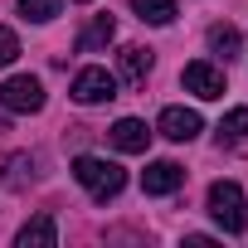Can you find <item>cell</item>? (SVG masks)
Masks as SVG:
<instances>
[{
  "label": "cell",
  "instance_id": "cell-1",
  "mask_svg": "<svg viewBox=\"0 0 248 248\" xmlns=\"http://www.w3.org/2000/svg\"><path fill=\"white\" fill-rule=\"evenodd\" d=\"M73 180L93 195V200H117L122 185H127V170L117 161H102V156H78L73 161Z\"/></svg>",
  "mask_w": 248,
  "mask_h": 248
},
{
  "label": "cell",
  "instance_id": "cell-2",
  "mask_svg": "<svg viewBox=\"0 0 248 248\" xmlns=\"http://www.w3.org/2000/svg\"><path fill=\"white\" fill-rule=\"evenodd\" d=\"M209 214L224 233H243L248 229V214H243V190L233 180H214L209 185Z\"/></svg>",
  "mask_w": 248,
  "mask_h": 248
},
{
  "label": "cell",
  "instance_id": "cell-3",
  "mask_svg": "<svg viewBox=\"0 0 248 248\" xmlns=\"http://www.w3.org/2000/svg\"><path fill=\"white\" fill-rule=\"evenodd\" d=\"M0 107L5 112H39L44 107V83L30 78V73H15L0 83Z\"/></svg>",
  "mask_w": 248,
  "mask_h": 248
},
{
  "label": "cell",
  "instance_id": "cell-4",
  "mask_svg": "<svg viewBox=\"0 0 248 248\" xmlns=\"http://www.w3.org/2000/svg\"><path fill=\"white\" fill-rule=\"evenodd\" d=\"M73 102H83V107H93V102H112L117 97V78L107 73V68H83L78 78H73Z\"/></svg>",
  "mask_w": 248,
  "mask_h": 248
},
{
  "label": "cell",
  "instance_id": "cell-5",
  "mask_svg": "<svg viewBox=\"0 0 248 248\" xmlns=\"http://www.w3.org/2000/svg\"><path fill=\"white\" fill-rule=\"evenodd\" d=\"M185 88L195 93V97H204V102H214V97H224V68H214V63H204V59H195V63H185Z\"/></svg>",
  "mask_w": 248,
  "mask_h": 248
},
{
  "label": "cell",
  "instance_id": "cell-6",
  "mask_svg": "<svg viewBox=\"0 0 248 248\" xmlns=\"http://www.w3.org/2000/svg\"><path fill=\"white\" fill-rule=\"evenodd\" d=\"M180 185H185V166H175V161H151L141 170V190L146 195H175Z\"/></svg>",
  "mask_w": 248,
  "mask_h": 248
},
{
  "label": "cell",
  "instance_id": "cell-7",
  "mask_svg": "<svg viewBox=\"0 0 248 248\" xmlns=\"http://www.w3.org/2000/svg\"><path fill=\"white\" fill-rule=\"evenodd\" d=\"M107 141H112L117 151H127V156H141V151L151 146V132H146V122H137V117H122V122H112Z\"/></svg>",
  "mask_w": 248,
  "mask_h": 248
},
{
  "label": "cell",
  "instance_id": "cell-8",
  "mask_svg": "<svg viewBox=\"0 0 248 248\" xmlns=\"http://www.w3.org/2000/svg\"><path fill=\"white\" fill-rule=\"evenodd\" d=\"M156 127H161V137H170V141H195V137H200V112H190V107H166Z\"/></svg>",
  "mask_w": 248,
  "mask_h": 248
},
{
  "label": "cell",
  "instance_id": "cell-9",
  "mask_svg": "<svg viewBox=\"0 0 248 248\" xmlns=\"http://www.w3.org/2000/svg\"><path fill=\"white\" fill-rule=\"evenodd\" d=\"M30 180H34V156H30V151L0 161V185H5V190H25Z\"/></svg>",
  "mask_w": 248,
  "mask_h": 248
},
{
  "label": "cell",
  "instance_id": "cell-10",
  "mask_svg": "<svg viewBox=\"0 0 248 248\" xmlns=\"http://www.w3.org/2000/svg\"><path fill=\"white\" fill-rule=\"evenodd\" d=\"M117 68H122V78H127V83H146V73H151V49L127 44V49L117 54Z\"/></svg>",
  "mask_w": 248,
  "mask_h": 248
},
{
  "label": "cell",
  "instance_id": "cell-11",
  "mask_svg": "<svg viewBox=\"0 0 248 248\" xmlns=\"http://www.w3.org/2000/svg\"><path fill=\"white\" fill-rule=\"evenodd\" d=\"M59 243V229H54V214H39L20 229V248H54Z\"/></svg>",
  "mask_w": 248,
  "mask_h": 248
},
{
  "label": "cell",
  "instance_id": "cell-12",
  "mask_svg": "<svg viewBox=\"0 0 248 248\" xmlns=\"http://www.w3.org/2000/svg\"><path fill=\"white\" fill-rule=\"evenodd\" d=\"M112 34H117L112 15H97V20H93V25H88V30L78 34V54H97V49H102V44H107Z\"/></svg>",
  "mask_w": 248,
  "mask_h": 248
},
{
  "label": "cell",
  "instance_id": "cell-13",
  "mask_svg": "<svg viewBox=\"0 0 248 248\" xmlns=\"http://www.w3.org/2000/svg\"><path fill=\"white\" fill-rule=\"evenodd\" d=\"M132 10L146 25H170L175 20V0H132Z\"/></svg>",
  "mask_w": 248,
  "mask_h": 248
},
{
  "label": "cell",
  "instance_id": "cell-14",
  "mask_svg": "<svg viewBox=\"0 0 248 248\" xmlns=\"http://www.w3.org/2000/svg\"><path fill=\"white\" fill-rule=\"evenodd\" d=\"M248 137V107H233L224 122H219V146H238Z\"/></svg>",
  "mask_w": 248,
  "mask_h": 248
},
{
  "label": "cell",
  "instance_id": "cell-15",
  "mask_svg": "<svg viewBox=\"0 0 248 248\" xmlns=\"http://www.w3.org/2000/svg\"><path fill=\"white\" fill-rule=\"evenodd\" d=\"M209 49L224 54V59H233V54L243 49V34H238L233 25H209Z\"/></svg>",
  "mask_w": 248,
  "mask_h": 248
},
{
  "label": "cell",
  "instance_id": "cell-16",
  "mask_svg": "<svg viewBox=\"0 0 248 248\" xmlns=\"http://www.w3.org/2000/svg\"><path fill=\"white\" fill-rule=\"evenodd\" d=\"M20 15L34 20V25H49L59 15V0H20Z\"/></svg>",
  "mask_w": 248,
  "mask_h": 248
},
{
  "label": "cell",
  "instance_id": "cell-17",
  "mask_svg": "<svg viewBox=\"0 0 248 248\" xmlns=\"http://www.w3.org/2000/svg\"><path fill=\"white\" fill-rule=\"evenodd\" d=\"M20 59V39H15V30H5V25H0V68H5V63H15Z\"/></svg>",
  "mask_w": 248,
  "mask_h": 248
}]
</instances>
